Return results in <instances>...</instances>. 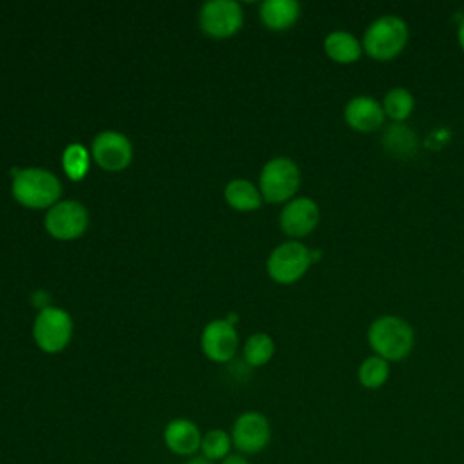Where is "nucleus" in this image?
<instances>
[{
    "label": "nucleus",
    "mask_w": 464,
    "mask_h": 464,
    "mask_svg": "<svg viewBox=\"0 0 464 464\" xmlns=\"http://www.w3.org/2000/svg\"><path fill=\"white\" fill-rule=\"evenodd\" d=\"M368 344L373 355L397 362L406 359L415 344V332L411 324L399 315H379L368 328Z\"/></svg>",
    "instance_id": "obj_1"
},
{
    "label": "nucleus",
    "mask_w": 464,
    "mask_h": 464,
    "mask_svg": "<svg viewBox=\"0 0 464 464\" xmlns=\"http://www.w3.org/2000/svg\"><path fill=\"white\" fill-rule=\"evenodd\" d=\"M408 38V24L397 14H384L366 27L362 53L375 62H390L404 51Z\"/></svg>",
    "instance_id": "obj_2"
},
{
    "label": "nucleus",
    "mask_w": 464,
    "mask_h": 464,
    "mask_svg": "<svg viewBox=\"0 0 464 464\" xmlns=\"http://www.w3.org/2000/svg\"><path fill=\"white\" fill-rule=\"evenodd\" d=\"M62 185L54 174L44 169H24L14 174L13 196L29 208H47L58 203Z\"/></svg>",
    "instance_id": "obj_3"
},
{
    "label": "nucleus",
    "mask_w": 464,
    "mask_h": 464,
    "mask_svg": "<svg viewBox=\"0 0 464 464\" xmlns=\"http://www.w3.org/2000/svg\"><path fill=\"white\" fill-rule=\"evenodd\" d=\"M301 185V172L294 160L279 156L265 163L259 176V192L268 203H285Z\"/></svg>",
    "instance_id": "obj_4"
},
{
    "label": "nucleus",
    "mask_w": 464,
    "mask_h": 464,
    "mask_svg": "<svg viewBox=\"0 0 464 464\" xmlns=\"http://www.w3.org/2000/svg\"><path fill=\"white\" fill-rule=\"evenodd\" d=\"M314 263L312 250L299 241H286L276 246L266 261L268 276L281 285L299 281Z\"/></svg>",
    "instance_id": "obj_5"
},
{
    "label": "nucleus",
    "mask_w": 464,
    "mask_h": 464,
    "mask_svg": "<svg viewBox=\"0 0 464 464\" xmlns=\"http://www.w3.org/2000/svg\"><path fill=\"white\" fill-rule=\"evenodd\" d=\"M72 334V321L69 314L62 308L47 306L44 308L33 326V335L36 344L47 352V353H56L62 352Z\"/></svg>",
    "instance_id": "obj_6"
},
{
    "label": "nucleus",
    "mask_w": 464,
    "mask_h": 464,
    "mask_svg": "<svg viewBox=\"0 0 464 464\" xmlns=\"http://www.w3.org/2000/svg\"><path fill=\"white\" fill-rule=\"evenodd\" d=\"M232 446L237 453L256 455L261 453L272 437L270 422L261 411H243L232 424Z\"/></svg>",
    "instance_id": "obj_7"
},
{
    "label": "nucleus",
    "mask_w": 464,
    "mask_h": 464,
    "mask_svg": "<svg viewBox=\"0 0 464 464\" xmlns=\"http://www.w3.org/2000/svg\"><path fill=\"white\" fill-rule=\"evenodd\" d=\"M201 27L214 38H227L239 31L243 24V11L234 0H212L201 7Z\"/></svg>",
    "instance_id": "obj_8"
},
{
    "label": "nucleus",
    "mask_w": 464,
    "mask_h": 464,
    "mask_svg": "<svg viewBox=\"0 0 464 464\" xmlns=\"http://www.w3.org/2000/svg\"><path fill=\"white\" fill-rule=\"evenodd\" d=\"M87 210L78 201H58L45 216V228L56 239L80 237L87 228Z\"/></svg>",
    "instance_id": "obj_9"
},
{
    "label": "nucleus",
    "mask_w": 464,
    "mask_h": 464,
    "mask_svg": "<svg viewBox=\"0 0 464 464\" xmlns=\"http://www.w3.org/2000/svg\"><path fill=\"white\" fill-rule=\"evenodd\" d=\"M319 218V207L312 198H294L283 207L279 225L286 236L304 237L315 230Z\"/></svg>",
    "instance_id": "obj_10"
},
{
    "label": "nucleus",
    "mask_w": 464,
    "mask_h": 464,
    "mask_svg": "<svg viewBox=\"0 0 464 464\" xmlns=\"http://www.w3.org/2000/svg\"><path fill=\"white\" fill-rule=\"evenodd\" d=\"M92 158L105 170H121L132 160L130 141L120 132L103 130L92 141Z\"/></svg>",
    "instance_id": "obj_11"
},
{
    "label": "nucleus",
    "mask_w": 464,
    "mask_h": 464,
    "mask_svg": "<svg viewBox=\"0 0 464 464\" xmlns=\"http://www.w3.org/2000/svg\"><path fill=\"white\" fill-rule=\"evenodd\" d=\"M343 118L350 129L355 132H373L382 127L384 123V111L381 102H377L373 96H353L346 102L343 109Z\"/></svg>",
    "instance_id": "obj_12"
},
{
    "label": "nucleus",
    "mask_w": 464,
    "mask_h": 464,
    "mask_svg": "<svg viewBox=\"0 0 464 464\" xmlns=\"http://www.w3.org/2000/svg\"><path fill=\"white\" fill-rule=\"evenodd\" d=\"M201 346L205 355L216 362H227L237 350V334L234 324L227 319L212 321L205 326Z\"/></svg>",
    "instance_id": "obj_13"
},
{
    "label": "nucleus",
    "mask_w": 464,
    "mask_h": 464,
    "mask_svg": "<svg viewBox=\"0 0 464 464\" xmlns=\"http://www.w3.org/2000/svg\"><path fill=\"white\" fill-rule=\"evenodd\" d=\"M201 437L198 424L188 419H172L163 430V442L167 450L178 457H194L201 448Z\"/></svg>",
    "instance_id": "obj_14"
},
{
    "label": "nucleus",
    "mask_w": 464,
    "mask_h": 464,
    "mask_svg": "<svg viewBox=\"0 0 464 464\" xmlns=\"http://www.w3.org/2000/svg\"><path fill=\"white\" fill-rule=\"evenodd\" d=\"M326 56L341 65L355 63L362 56V44L348 31H332L323 42Z\"/></svg>",
    "instance_id": "obj_15"
},
{
    "label": "nucleus",
    "mask_w": 464,
    "mask_h": 464,
    "mask_svg": "<svg viewBox=\"0 0 464 464\" xmlns=\"http://www.w3.org/2000/svg\"><path fill=\"white\" fill-rule=\"evenodd\" d=\"M382 149L392 158L410 160L419 149V138L411 127L404 123H393L382 134Z\"/></svg>",
    "instance_id": "obj_16"
},
{
    "label": "nucleus",
    "mask_w": 464,
    "mask_h": 464,
    "mask_svg": "<svg viewBox=\"0 0 464 464\" xmlns=\"http://www.w3.org/2000/svg\"><path fill=\"white\" fill-rule=\"evenodd\" d=\"M301 7L295 0H265L259 9L263 24L272 31L290 29L299 18Z\"/></svg>",
    "instance_id": "obj_17"
},
{
    "label": "nucleus",
    "mask_w": 464,
    "mask_h": 464,
    "mask_svg": "<svg viewBox=\"0 0 464 464\" xmlns=\"http://www.w3.org/2000/svg\"><path fill=\"white\" fill-rule=\"evenodd\" d=\"M381 105L386 118H390L393 123H404L415 109V98L408 89L393 87L384 94Z\"/></svg>",
    "instance_id": "obj_18"
},
{
    "label": "nucleus",
    "mask_w": 464,
    "mask_h": 464,
    "mask_svg": "<svg viewBox=\"0 0 464 464\" xmlns=\"http://www.w3.org/2000/svg\"><path fill=\"white\" fill-rule=\"evenodd\" d=\"M225 199L227 203L241 212L256 210L261 205V192L246 179H234L225 188Z\"/></svg>",
    "instance_id": "obj_19"
},
{
    "label": "nucleus",
    "mask_w": 464,
    "mask_h": 464,
    "mask_svg": "<svg viewBox=\"0 0 464 464\" xmlns=\"http://www.w3.org/2000/svg\"><path fill=\"white\" fill-rule=\"evenodd\" d=\"M390 379V362L379 355L366 357L357 368V381L366 390H379Z\"/></svg>",
    "instance_id": "obj_20"
},
{
    "label": "nucleus",
    "mask_w": 464,
    "mask_h": 464,
    "mask_svg": "<svg viewBox=\"0 0 464 464\" xmlns=\"http://www.w3.org/2000/svg\"><path fill=\"white\" fill-rule=\"evenodd\" d=\"M232 448L234 446H232L230 433H227L221 428H214V430H208L207 433H203L199 453L212 462H221L225 457H228L232 453L230 451Z\"/></svg>",
    "instance_id": "obj_21"
},
{
    "label": "nucleus",
    "mask_w": 464,
    "mask_h": 464,
    "mask_svg": "<svg viewBox=\"0 0 464 464\" xmlns=\"http://www.w3.org/2000/svg\"><path fill=\"white\" fill-rule=\"evenodd\" d=\"M274 341L268 334H254L245 343V359L250 366H263L274 355Z\"/></svg>",
    "instance_id": "obj_22"
},
{
    "label": "nucleus",
    "mask_w": 464,
    "mask_h": 464,
    "mask_svg": "<svg viewBox=\"0 0 464 464\" xmlns=\"http://www.w3.org/2000/svg\"><path fill=\"white\" fill-rule=\"evenodd\" d=\"M62 165L69 179L80 181L89 170V154L80 143H71L62 156Z\"/></svg>",
    "instance_id": "obj_23"
},
{
    "label": "nucleus",
    "mask_w": 464,
    "mask_h": 464,
    "mask_svg": "<svg viewBox=\"0 0 464 464\" xmlns=\"http://www.w3.org/2000/svg\"><path fill=\"white\" fill-rule=\"evenodd\" d=\"M219 464H252L250 460H248V457L246 455H243V453H230L228 457H225Z\"/></svg>",
    "instance_id": "obj_24"
},
{
    "label": "nucleus",
    "mask_w": 464,
    "mask_h": 464,
    "mask_svg": "<svg viewBox=\"0 0 464 464\" xmlns=\"http://www.w3.org/2000/svg\"><path fill=\"white\" fill-rule=\"evenodd\" d=\"M185 464H214V462L208 460V459H205L203 455H194V457H190Z\"/></svg>",
    "instance_id": "obj_25"
},
{
    "label": "nucleus",
    "mask_w": 464,
    "mask_h": 464,
    "mask_svg": "<svg viewBox=\"0 0 464 464\" xmlns=\"http://www.w3.org/2000/svg\"><path fill=\"white\" fill-rule=\"evenodd\" d=\"M457 40H459V45H460V49L464 51V18L460 20V24H459V29H457Z\"/></svg>",
    "instance_id": "obj_26"
}]
</instances>
